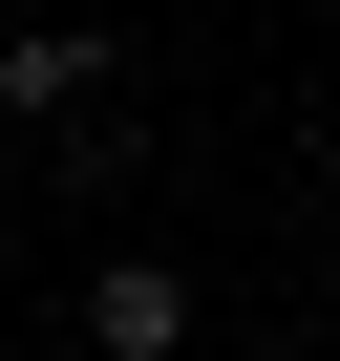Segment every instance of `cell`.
<instances>
[{"mask_svg": "<svg viewBox=\"0 0 340 361\" xmlns=\"http://www.w3.org/2000/svg\"><path fill=\"white\" fill-rule=\"evenodd\" d=\"M64 319H85V361H192V340H213L192 255H85V298H64Z\"/></svg>", "mask_w": 340, "mask_h": 361, "instance_id": "2", "label": "cell"}, {"mask_svg": "<svg viewBox=\"0 0 340 361\" xmlns=\"http://www.w3.org/2000/svg\"><path fill=\"white\" fill-rule=\"evenodd\" d=\"M128 106V22H0V128L22 149H107Z\"/></svg>", "mask_w": 340, "mask_h": 361, "instance_id": "1", "label": "cell"}]
</instances>
